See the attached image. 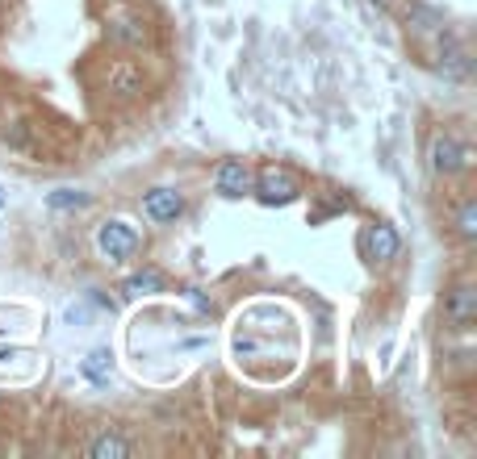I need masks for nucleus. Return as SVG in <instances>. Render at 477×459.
Here are the masks:
<instances>
[{"label":"nucleus","instance_id":"f257e3e1","mask_svg":"<svg viewBox=\"0 0 477 459\" xmlns=\"http://www.w3.org/2000/svg\"><path fill=\"white\" fill-rule=\"evenodd\" d=\"M251 193H256L260 205H289L302 188H298V180L289 176L285 167H264V172L251 180Z\"/></svg>","mask_w":477,"mask_h":459},{"label":"nucleus","instance_id":"f03ea898","mask_svg":"<svg viewBox=\"0 0 477 459\" xmlns=\"http://www.w3.org/2000/svg\"><path fill=\"white\" fill-rule=\"evenodd\" d=\"M428 159H431V172H436V176H457V172H465V167L473 163V151H469L465 142H457L452 134H436L431 138Z\"/></svg>","mask_w":477,"mask_h":459},{"label":"nucleus","instance_id":"7ed1b4c3","mask_svg":"<svg viewBox=\"0 0 477 459\" xmlns=\"http://www.w3.org/2000/svg\"><path fill=\"white\" fill-rule=\"evenodd\" d=\"M97 246L110 264H122V259H130V255L139 251V230L126 222H105L97 235Z\"/></svg>","mask_w":477,"mask_h":459},{"label":"nucleus","instance_id":"20e7f679","mask_svg":"<svg viewBox=\"0 0 477 459\" xmlns=\"http://www.w3.org/2000/svg\"><path fill=\"white\" fill-rule=\"evenodd\" d=\"M398 246H402V238H398V230L386 222H373L365 230V238H360V251H365L368 264H389L398 255Z\"/></svg>","mask_w":477,"mask_h":459},{"label":"nucleus","instance_id":"39448f33","mask_svg":"<svg viewBox=\"0 0 477 459\" xmlns=\"http://www.w3.org/2000/svg\"><path fill=\"white\" fill-rule=\"evenodd\" d=\"M214 188H218L227 201H238V196L251 193V167L243 159H227L218 167V176H214Z\"/></svg>","mask_w":477,"mask_h":459},{"label":"nucleus","instance_id":"423d86ee","mask_svg":"<svg viewBox=\"0 0 477 459\" xmlns=\"http://www.w3.org/2000/svg\"><path fill=\"white\" fill-rule=\"evenodd\" d=\"M143 214H147L151 222H176V217L185 214V196H180L176 188H151V193L143 196Z\"/></svg>","mask_w":477,"mask_h":459},{"label":"nucleus","instance_id":"0eeeda50","mask_svg":"<svg viewBox=\"0 0 477 459\" xmlns=\"http://www.w3.org/2000/svg\"><path fill=\"white\" fill-rule=\"evenodd\" d=\"M444 318L452 326H469L477 318V288L473 284H457L452 293L444 297Z\"/></svg>","mask_w":477,"mask_h":459},{"label":"nucleus","instance_id":"6e6552de","mask_svg":"<svg viewBox=\"0 0 477 459\" xmlns=\"http://www.w3.org/2000/svg\"><path fill=\"white\" fill-rule=\"evenodd\" d=\"M105 89L118 100H134L143 92V71L134 68V63H113L110 76H105Z\"/></svg>","mask_w":477,"mask_h":459},{"label":"nucleus","instance_id":"1a4fd4ad","mask_svg":"<svg viewBox=\"0 0 477 459\" xmlns=\"http://www.w3.org/2000/svg\"><path fill=\"white\" fill-rule=\"evenodd\" d=\"M110 42H118V47H143V42H151V30L143 17H118L110 21Z\"/></svg>","mask_w":477,"mask_h":459},{"label":"nucleus","instance_id":"9d476101","mask_svg":"<svg viewBox=\"0 0 477 459\" xmlns=\"http://www.w3.org/2000/svg\"><path fill=\"white\" fill-rule=\"evenodd\" d=\"M440 71H444L448 79H465L469 76V50L461 47V42H444V50H440Z\"/></svg>","mask_w":477,"mask_h":459},{"label":"nucleus","instance_id":"9b49d317","mask_svg":"<svg viewBox=\"0 0 477 459\" xmlns=\"http://www.w3.org/2000/svg\"><path fill=\"white\" fill-rule=\"evenodd\" d=\"M130 451H134V447H130L122 434H97V439L89 443V455L92 459H126Z\"/></svg>","mask_w":477,"mask_h":459},{"label":"nucleus","instance_id":"f8f14e48","mask_svg":"<svg viewBox=\"0 0 477 459\" xmlns=\"http://www.w3.org/2000/svg\"><path fill=\"white\" fill-rule=\"evenodd\" d=\"M122 293H126V297H151V293H164V276H159L155 267H147V272H134L126 284H122Z\"/></svg>","mask_w":477,"mask_h":459},{"label":"nucleus","instance_id":"ddd939ff","mask_svg":"<svg viewBox=\"0 0 477 459\" xmlns=\"http://www.w3.org/2000/svg\"><path fill=\"white\" fill-rule=\"evenodd\" d=\"M80 371H84V376H89L92 384H105V381H110V371H113V363H110V351H92L89 360L80 363Z\"/></svg>","mask_w":477,"mask_h":459},{"label":"nucleus","instance_id":"4468645a","mask_svg":"<svg viewBox=\"0 0 477 459\" xmlns=\"http://www.w3.org/2000/svg\"><path fill=\"white\" fill-rule=\"evenodd\" d=\"M407 21L415 26V30H436V26H444V17H440L436 9H428V5H410Z\"/></svg>","mask_w":477,"mask_h":459},{"label":"nucleus","instance_id":"2eb2a0df","mask_svg":"<svg viewBox=\"0 0 477 459\" xmlns=\"http://www.w3.org/2000/svg\"><path fill=\"white\" fill-rule=\"evenodd\" d=\"M50 209H84L89 205V193H76V188H59V193L47 196Z\"/></svg>","mask_w":477,"mask_h":459},{"label":"nucleus","instance_id":"dca6fc26","mask_svg":"<svg viewBox=\"0 0 477 459\" xmlns=\"http://www.w3.org/2000/svg\"><path fill=\"white\" fill-rule=\"evenodd\" d=\"M457 235L465 238V243H473V238H477V205H473V201H465V205H461V214H457Z\"/></svg>","mask_w":477,"mask_h":459},{"label":"nucleus","instance_id":"f3484780","mask_svg":"<svg viewBox=\"0 0 477 459\" xmlns=\"http://www.w3.org/2000/svg\"><path fill=\"white\" fill-rule=\"evenodd\" d=\"M185 297H189V301H193V305H197V309H201V313H209V301H206V297H201V293H197V288H189V293H185Z\"/></svg>","mask_w":477,"mask_h":459},{"label":"nucleus","instance_id":"a211bd4d","mask_svg":"<svg viewBox=\"0 0 477 459\" xmlns=\"http://www.w3.org/2000/svg\"><path fill=\"white\" fill-rule=\"evenodd\" d=\"M373 5H377V9H389V0H373Z\"/></svg>","mask_w":477,"mask_h":459},{"label":"nucleus","instance_id":"6ab92c4d","mask_svg":"<svg viewBox=\"0 0 477 459\" xmlns=\"http://www.w3.org/2000/svg\"><path fill=\"white\" fill-rule=\"evenodd\" d=\"M0 205H5V196H0Z\"/></svg>","mask_w":477,"mask_h":459}]
</instances>
